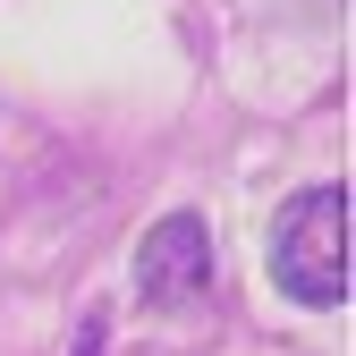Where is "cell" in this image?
I'll return each instance as SVG.
<instances>
[{
	"label": "cell",
	"mask_w": 356,
	"mask_h": 356,
	"mask_svg": "<svg viewBox=\"0 0 356 356\" xmlns=\"http://www.w3.org/2000/svg\"><path fill=\"white\" fill-rule=\"evenodd\" d=\"M263 272L289 305L305 314H331L348 305V178H314L272 212V238H263Z\"/></svg>",
	"instance_id": "1"
},
{
	"label": "cell",
	"mask_w": 356,
	"mask_h": 356,
	"mask_svg": "<svg viewBox=\"0 0 356 356\" xmlns=\"http://www.w3.org/2000/svg\"><path fill=\"white\" fill-rule=\"evenodd\" d=\"M204 297H212V220L204 212H161L136 238V305L187 314Z\"/></svg>",
	"instance_id": "2"
}]
</instances>
